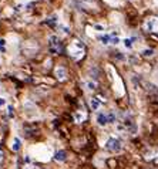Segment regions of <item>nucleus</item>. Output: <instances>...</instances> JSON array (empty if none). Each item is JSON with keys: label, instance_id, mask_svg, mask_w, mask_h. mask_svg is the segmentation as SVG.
Here are the masks:
<instances>
[{"label": "nucleus", "instance_id": "2", "mask_svg": "<svg viewBox=\"0 0 158 169\" xmlns=\"http://www.w3.org/2000/svg\"><path fill=\"white\" fill-rule=\"evenodd\" d=\"M68 51L71 54V57L75 58V60H80L83 55H84V44L83 43H80L78 40H75V41L68 47Z\"/></svg>", "mask_w": 158, "mask_h": 169}, {"label": "nucleus", "instance_id": "5", "mask_svg": "<svg viewBox=\"0 0 158 169\" xmlns=\"http://www.w3.org/2000/svg\"><path fill=\"white\" fill-rule=\"evenodd\" d=\"M54 75H56V78H57L59 81H64V80L67 78V71H66L64 67L59 65V67L54 70Z\"/></svg>", "mask_w": 158, "mask_h": 169}, {"label": "nucleus", "instance_id": "13", "mask_svg": "<svg viewBox=\"0 0 158 169\" xmlns=\"http://www.w3.org/2000/svg\"><path fill=\"white\" fill-rule=\"evenodd\" d=\"M107 116H108V124H114L117 121V115L114 111H110V112L107 114Z\"/></svg>", "mask_w": 158, "mask_h": 169}, {"label": "nucleus", "instance_id": "20", "mask_svg": "<svg viewBox=\"0 0 158 169\" xmlns=\"http://www.w3.org/2000/svg\"><path fill=\"white\" fill-rule=\"evenodd\" d=\"M94 29H95V30H98V32H101V30H103V26H100V24H95Z\"/></svg>", "mask_w": 158, "mask_h": 169}, {"label": "nucleus", "instance_id": "16", "mask_svg": "<svg viewBox=\"0 0 158 169\" xmlns=\"http://www.w3.org/2000/svg\"><path fill=\"white\" fill-rule=\"evenodd\" d=\"M133 43H134V39H124V46H126L127 48H131Z\"/></svg>", "mask_w": 158, "mask_h": 169}, {"label": "nucleus", "instance_id": "4", "mask_svg": "<svg viewBox=\"0 0 158 169\" xmlns=\"http://www.w3.org/2000/svg\"><path fill=\"white\" fill-rule=\"evenodd\" d=\"M49 43H50V53L53 54H60L61 53V44L57 36H50L49 37Z\"/></svg>", "mask_w": 158, "mask_h": 169}, {"label": "nucleus", "instance_id": "6", "mask_svg": "<svg viewBox=\"0 0 158 169\" xmlns=\"http://www.w3.org/2000/svg\"><path fill=\"white\" fill-rule=\"evenodd\" d=\"M95 121H97V124L100 125V127H105L107 124H108V116L105 112H98L97 116H95Z\"/></svg>", "mask_w": 158, "mask_h": 169}, {"label": "nucleus", "instance_id": "22", "mask_svg": "<svg viewBox=\"0 0 158 169\" xmlns=\"http://www.w3.org/2000/svg\"><path fill=\"white\" fill-rule=\"evenodd\" d=\"M1 158H3V155H1V151H0V161H1Z\"/></svg>", "mask_w": 158, "mask_h": 169}, {"label": "nucleus", "instance_id": "11", "mask_svg": "<svg viewBox=\"0 0 158 169\" xmlns=\"http://www.w3.org/2000/svg\"><path fill=\"white\" fill-rule=\"evenodd\" d=\"M85 88H87L88 91H94L95 88H97V83L93 81V80H88V81L85 83Z\"/></svg>", "mask_w": 158, "mask_h": 169}, {"label": "nucleus", "instance_id": "19", "mask_svg": "<svg viewBox=\"0 0 158 169\" xmlns=\"http://www.w3.org/2000/svg\"><path fill=\"white\" fill-rule=\"evenodd\" d=\"M3 46H4V40H3V39H0V50H1V51H4Z\"/></svg>", "mask_w": 158, "mask_h": 169}, {"label": "nucleus", "instance_id": "1", "mask_svg": "<svg viewBox=\"0 0 158 169\" xmlns=\"http://www.w3.org/2000/svg\"><path fill=\"white\" fill-rule=\"evenodd\" d=\"M142 29H144V32L150 33V34L158 36V17H155V16L147 17L142 23Z\"/></svg>", "mask_w": 158, "mask_h": 169}, {"label": "nucleus", "instance_id": "14", "mask_svg": "<svg viewBox=\"0 0 158 169\" xmlns=\"http://www.w3.org/2000/svg\"><path fill=\"white\" fill-rule=\"evenodd\" d=\"M46 23H47L50 27H56V26H57V17H56V16H51V17H49V19L46 20Z\"/></svg>", "mask_w": 158, "mask_h": 169}, {"label": "nucleus", "instance_id": "10", "mask_svg": "<svg viewBox=\"0 0 158 169\" xmlns=\"http://www.w3.org/2000/svg\"><path fill=\"white\" fill-rule=\"evenodd\" d=\"M21 148V141L19 138H14V141H13V145H11V149L14 151V152H19Z\"/></svg>", "mask_w": 158, "mask_h": 169}, {"label": "nucleus", "instance_id": "9", "mask_svg": "<svg viewBox=\"0 0 158 169\" xmlns=\"http://www.w3.org/2000/svg\"><path fill=\"white\" fill-rule=\"evenodd\" d=\"M84 119H85V114H84V112H80V111H77V112L74 114V121H75L77 124L83 122Z\"/></svg>", "mask_w": 158, "mask_h": 169}, {"label": "nucleus", "instance_id": "3", "mask_svg": "<svg viewBox=\"0 0 158 169\" xmlns=\"http://www.w3.org/2000/svg\"><path fill=\"white\" fill-rule=\"evenodd\" d=\"M105 149L110 152H120L123 149V142L121 139H118L116 137H110L105 142Z\"/></svg>", "mask_w": 158, "mask_h": 169}, {"label": "nucleus", "instance_id": "17", "mask_svg": "<svg viewBox=\"0 0 158 169\" xmlns=\"http://www.w3.org/2000/svg\"><path fill=\"white\" fill-rule=\"evenodd\" d=\"M152 54H154V50H152V48H147V50L142 51V55H145V57H151Z\"/></svg>", "mask_w": 158, "mask_h": 169}, {"label": "nucleus", "instance_id": "7", "mask_svg": "<svg viewBox=\"0 0 158 169\" xmlns=\"http://www.w3.org/2000/svg\"><path fill=\"white\" fill-rule=\"evenodd\" d=\"M104 101H105V100H103L101 97H95V98H91V100H90V105H91L93 109H98Z\"/></svg>", "mask_w": 158, "mask_h": 169}, {"label": "nucleus", "instance_id": "18", "mask_svg": "<svg viewBox=\"0 0 158 169\" xmlns=\"http://www.w3.org/2000/svg\"><path fill=\"white\" fill-rule=\"evenodd\" d=\"M118 43H120V39L117 36H113L111 37V44H118Z\"/></svg>", "mask_w": 158, "mask_h": 169}, {"label": "nucleus", "instance_id": "21", "mask_svg": "<svg viewBox=\"0 0 158 169\" xmlns=\"http://www.w3.org/2000/svg\"><path fill=\"white\" fill-rule=\"evenodd\" d=\"M1 105H4V100H1V98H0V107Z\"/></svg>", "mask_w": 158, "mask_h": 169}, {"label": "nucleus", "instance_id": "8", "mask_svg": "<svg viewBox=\"0 0 158 169\" xmlns=\"http://www.w3.org/2000/svg\"><path fill=\"white\" fill-rule=\"evenodd\" d=\"M66 158H67V154H66L64 151H57L56 155H54V159H56L57 162H64Z\"/></svg>", "mask_w": 158, "mask_h": 169}, {"label": "nucleus", "instance_id": "12", "mask_svg": "<svg viewBox=\"0 0 158 169\" xmlns=\"http://www.w3.org/2000/svg\"><path fill=\"white\" fill-rule=\"evenodd\" d=\"M111 34H104V36H100V41L103 43V44H108V43H111Z\"/></svg>", "mask_w": 158, "mask_h": 169}, {"label": "nucleus", "instance_id": "15", "mask_svg": "<svg viewBox=\"0 0 158 169\" xmlns=\"http://www.w3.org/2000/svg\"><path fill=\"white\" fill-rule=\"evenodd\" d=\"M145 159L158 162V151H151V155H150V156H145Z\"/></svg>", "mask_w": 158, "mask_h": 169}]
</instances>
